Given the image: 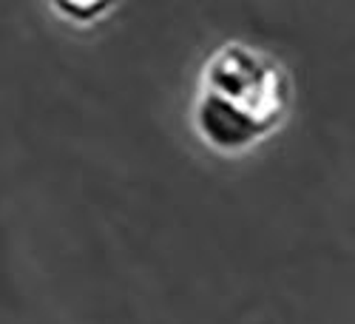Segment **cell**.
<instances>
[{
    "instance_id": "1",
    "label": "cell",
    "mask_w": 355,
    "mask_h": 324,
    "mask_svg": "<svg viewBox=\"0 0 355 324\" xmlns=\"http://www.w3.org/2000/svg\"><path fill=\"white\" fill-rule=\"evenodd\" d=\"M284 69L245 43H225L205 63L193 123L219 151H242L268 137L287 114Z\"/></svg>"
},
{
    "instance_id": "2",
    "label": "cell",
    "mask_w": 355,
    "mask_h": 324,
    "mask_svg": "<svg viewBox=\"0 0 355 324\" xmlns=\"http://www.w3.org/2000/svg\"><path fill=\"white\" fill-rule=\"evenodd\" d=\"M60 12H69V15H94L97 12H108V6H60Z\"/></svg>"
}]
</instances>
